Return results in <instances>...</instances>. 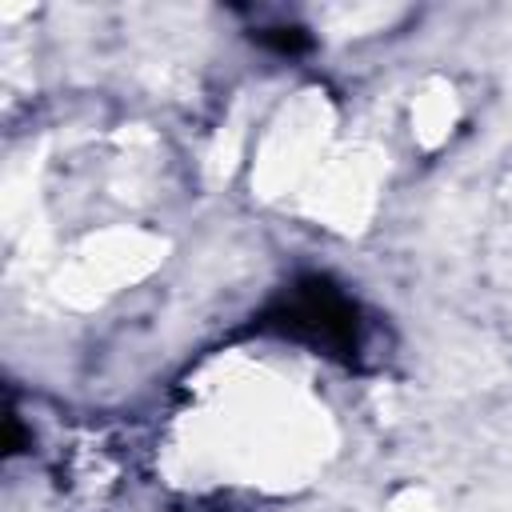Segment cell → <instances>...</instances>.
Segmentation results:
<instances>
[{
	"label": "cell",
	"mask_w": 512,
	"mask_h": 512,
	"mask_svg": "<svg viewBox=\"0 0 512 512\" xmlns=\"http://www.w3.org/2000/svg\"><path fill=\"white\" fill-rule=\"evenodd\" d=\"M280 324L292 328L296 336H308V340L324 344V348H352L356 344V312L324 280L300 284L288 296V304L280 308Z\"/></svg>",
	"instance_id": "obj_1"
}]
</instances>
